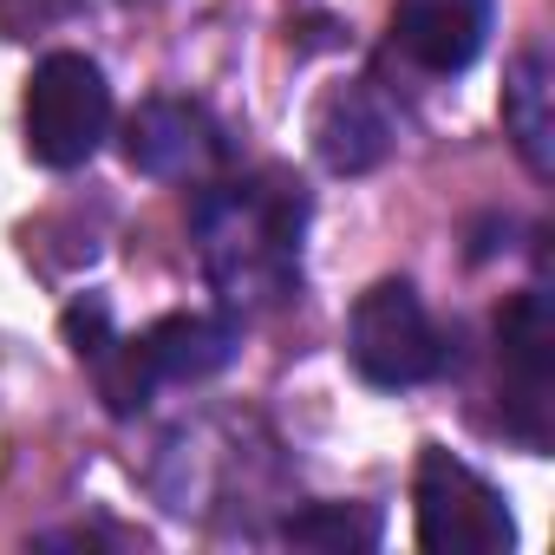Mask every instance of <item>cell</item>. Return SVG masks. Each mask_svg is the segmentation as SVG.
Here are the masks:
<instances>
[{"mask_svg": "<svg viewBox=\"0 0 555 555\" xmlns=\"http://www.w3.org/2000/svg\"><path fill=\"white\" fill-rule=\"evenodd\" d=\"M196 261L216 301L248 321L295 301L301 288V235H308V190L282 170H248L209 183L190 209Z\"/></svg>", "mask_w": 555, "mask_h": 555, "instance_id": "cell-1", "label": "cell"}, {"mask_svg": "<svg viewBox=\"0 0 555 555\" xmlns=\"http://www.w3.org/2000/svg\"><path fill=\"white\" fill-rule=\"evenodd\" d=\"M112 138V79L86 53H47L27 79V157L40 170H86Z\"/></svg>", "mask_w": 555, "mask_h": 555, "instance_id": "cell-2", "label": "cell"}, {"mask_svg": "<svg viewBox=\"0 0 555 555\" xmlns=\"http://www.w3.org/2000/svg\"><path fill=\"white\" fill-rule=\"evenodd\" d=\"M412 516H418V548L425 555H509L516 548L509 496L490 477H477L444 444H425L418 451Z\"/></svg>", "mask_w": 555, "mask_h": 555, "instance_id": "cell-3", "label": "cell"}, {"mask_svg": "<svg viewBox=\"0 0 555 555\" xmlns=\"http://www.w3.org/2000/svg\"><path fill=\"white\" fill-rule=\"evenodd\" d=\"M347 360H353V373L373 392H412V386L444 373V334L425 314V301H418V288L405 282V274H386V282H373L353 301V314H347Z\"/></svg>", "mask_w": 555, "mask_h": 555, "instance_id": "cell-4", "label": "cell"}, {"mask_svg": "<svg viewBox=\"0 0 555 555\" xmlns=\"http://www.w3.org/2000/svg\"><path fill=\"white\" fill-rule=\"evenodd\" d=\"M496 379H503V431L548 451V412H555V314L542 288H522L496 314Z\"/></svg>", "mask_w": 555, "mask_h": 555, "instance_id": "cell-5", "label": "cell"}, {"mask_svg": "<svg viewBox=\"0 0 555 555\" xmlns=\"http://www.w3.org/2000/svg\"><path fill=\"white\" fill-rule=\"evenodd\" d=\"M125 164L151 183H203L222 164V131L196 99H144L125 118Z\"/></svg>", "mask_w": 555, "mask_h": 555, "instance_id": "cell-6", "label": "cell"}, {"mask_svg": "<svg viewBox=\"0 0 555 555\" xmlns=\"http://www.w3.org/2000/svg\"><path fill=\"white\" fill-rule=\"evenodd\" d=\"M490 34H496V0H392V47L431 79L470 73Z\"/></svg>", "mask_w": 555, "mask_h": 555, "instance_id": "cell-7", "label": "cell"}, {"mask_svg": "<svg viewBox=\"0 0 555 555\" xmlns=\"http://www.w3.org/2000/svg\"><path fill=\"white\" fill-rule=\"evenodd\" d=\"M399 144V112L379 92V79H347L321 99L314 112V151L334 177H366L392 157Z\"/></svg>", "mask_w": 555, "mask_h": 555, "instance_id": "cell-8", "label": "cell"}, {"mask_svg": "<svg viewBox=\"0 0 555 555\" xmlns=\"http://www.w3.org/2000/svg\"><path fill=\"white\" fill-rule=\"evenodd\" d=\"M242 347V321L222 308V314H164L157 327L138 334V360H144V379L151 392L164 386H203L216 379Z\"/></svg>", "mask_w": 555, "mask_h": 555, "instance_id": "cell-9", "label": "cell"}, {"mask_svg": "<svg viewBox=\"0 0 555 555\" xmlns=\"http://www.w3.org/2000/svg\"><path fill=\"white\" fill-rule=\"evenodd\" d=\"M66 340H73V360L92 373V386H99V399H105L112 418H131V412H144L157 399L151 379H144L138 340L118 334V321H112V308L99 295H86V301L66 308Z\"/></svg>", "mask_w": 555, "mask_h": 555, "instance_id": "cell-10", "label": "cell"}, {"mask_svg": "<svg viewBox=\"0 0 555 555\" xmlns=\"http://www.w3.org/2000/svg\"><path fill=\"white\" fill-rule=\"evenodd\" d=\"M503 138L516 144V157L529 164V177L555 170V73H548L542 47L516 53L509 79H503Z\"/></svg>", "mask_w": 555, "mask_h": 555, "instance_id": "cell-11", "label": "cell"}, {"mask_svg": "<svg viewBox=\"0 0 555 555\" xmlns=\"http://www.w3.org/2000/svg\"><path fill=\"white\" fill-rule=\"evenodd\" d=\"M386 522L373 503H308L295 516H282V542L295 548H327V555H360V548H379Z\"/></svg>", "mask_w": 555, "mask_h": 555, "instance_id": "cell-12", "label": "cell"}]
</instances>
